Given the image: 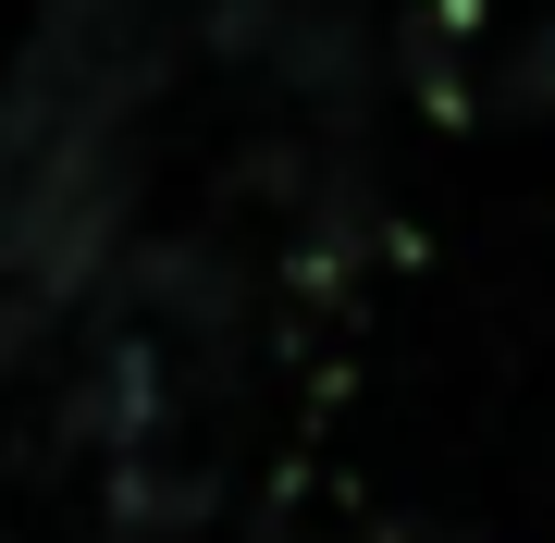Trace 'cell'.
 I'll return each instance as SVG.
<instances>
[{
	"mask_svg": "<svg viewBox=\"0 0 555 543\" xmlns=\"http://www.w3.org/2000/svg\"><path fill=\"white\" fill-rule=\"evenodd\" d=\"M100 494H112V531H124V543H173V531L210 519V469H160V457H137V444L112 457Z\"/></svg>",
	"mask_w": 555,
	"mask_h": 543,
	"instance_id": "cell-3",
	"label": "cell"
},
{
	"mask_svg": "<svg viewBox=\"0 0 555 543\" xmlns=\"http://www.w3.org/2000/svg\"><path fill=\"white\" fill-rule=\"evenodd\" d=\"M481 100H494L506 124H531V112H555V25H531V38H518V50L494 62V87H481Z\"/></svg>",
	"mask_w": 555,
	"mask_h": 543,
	"instance_id": "cell-5",
	"label": "cell"
},
{
	"mask_svg": "<svg viewBox=\"0 0 555 543\" xmlns=\"http://www.w3.org/2000/svg\"><path fill=\"white\" fill-rule=\"evenodd\" d=\"M198 38L222 50V62H247V50H284L297 38V0H210V25Z\"/></svg>",
	"mask_w": 555,
	"mask_h": 543,
	"instance_id": "cell-6",
	"label": "cell"
},
{
	"mask_svg": "<svg viewBox=\"0 0 555 543\" xmlns=\"http://www.w3.org/2000/svg\"><path fill=\"white\" fill-rule=\"evenodd\" d=\"M358 543H469V531H456V519H371Z\"/></svg>",
	"mask_w": 555,
	"mask_h": 543,
	"instance_id": "cell-7",
	"label": "cell"
},
{
	"mask_svg": "<svg viewBox=\"0 0 555 543\" xmlns=\"http://www.w3.org/2000/svg\"><path fill=\"white\" fill-rule=\"evenodd\" d=\"M272 62H284V87H309V100L346 124V87H358V13H297V38H284Z\"/></svg>",
	"mask_w": 555,
	"mask_h": 543,
	"instance_id": "cell-4",
	"label": "cell"
},
{
	"mask_svg": "<svg viewBox=\"0 0 555 543\" xmlns=\"http://www.w3.org/2000/svg\"><path fill=\"white\" fill-rule=\"evenodd\" d=\"M160 408H173V383H160V346H149V334H124L112 359H100V371L75 383V432H100L112 457L160 432Z\"/></svg>",
	"mask_w": 555,
	"mask_h": 543,
	"instance_id": "cell-1",
	"label": "cell"
},
{
	"mask_svg": "<svg viewBox=\"0 0 555 543\" xmlns=\"http://www.w3.org/2000/svg\"><path fill=\"white\" fill-rule=\"evenodd\" d=\"M124 297H149L160 322H185V334H222L235 322V260H222V247L198 235V247H137V272H124Z\"/></svg>",
	"mask_w": 555,
	"mask_h": 543,
	"instance_id": "cell-2",
	"label": "cell"
}]
</instances>
